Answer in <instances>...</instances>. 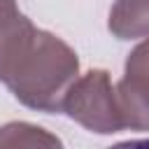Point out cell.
<instances>
[{"instance_id":"1","label":"cell","mask_w":149,"mask_h":149,"mask_svg":"<svg viewBox=\"0 0 149 149\" xmlns=\"http://www.w3.org/2000/svg\"><path fill=\"white\" fill-rule=\"evenodd\" d=\"M77 74V58L58 37L37 30L14 5L0 0V79L37 109L56 112Z\"/></svg>"},{"instance_id":"2","label":"cell","mask_w":149,"mask_h":149,"mask_svg":"<svg viewBox=\"0 0 149 149\" xmlns=\"http://www.w3.org/2000/svg\"><path fill=\"white\" fill-rule=\"evenodd\" d=\"M63 107L72 119L98 133H116L123 126L149 128V109L135 102L123 84L112 88L107 72L102 70L88 72L84 79L72 84Z\"/></svg>"},{"instance_id":"3","label":"cell","mask_w":149,"mask_h":149,"mask_svg":"<svg viewBox=\"0 0 149 149\" xmlns=\"http://www.w3.org/2000/svg\"><path fill=\"white\" fill-rule=\"evenodd\" d=\"M0 149H63L61 142L30 123H9L0 128Z\"/></svg>"},{"instance_id":"4","label":"cell","mask_w":149,"mask_h":149,"mask_svg":"<svg viewBox=\"0 0 149 149\" xmlns=\"http://www.w3.org/2000/svg\"><path fill=\"white\" fill-rule=\"evenodd\" d=\"M121 84L133 95V100L149 109V42L140 44L130 54L126 63V79Z\"/></svg>"},{"instance_id":"5","label":"cell","mask_w":149,"mask_h":149,"mask_svg":"<svg viewBox=\"0 0 149 149\" xmlns=\"http://www.w3.org/2000/svg\"><path fill=\"white\" fill-rule=\"evenodd\" d=\"M109 28L121 37L149 30V0H142L140 7L135 0H119V5L112 12Z\"/></svg>"},{"instance_id":"6","label":"cell","mask_w":149,"mask_h":149,"mask_svg":"<svg viewBox=\"0 0 149 149\" xmlns=\"http://www.w3.org/2000/svg\"><path fill=\"white\" fill-rule=\"evenodd\" d=\"M107 149H149V140H126V142L112 144Z\"/></svg>"}]
</instances>
